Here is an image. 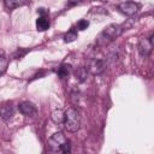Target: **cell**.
I'll use <instances>...</instances> for the list:
<instances>
[{"instance_id":"3957f363","label":"cell","mask_w":154,"mask_h":154,"mask_svg":"<svg viewBox=\"0 0 154 154\" xmlns=\"http://www.w3.org/2000/svg\"><path fill=\"white\" fill-rule=\"evenodd\" d=\"M153 46H154L153 35H150L149 37H146V38H141L140 42H138V45H137L138 53H140L142 57H147V55L152 52Z\"/></svg>"},{"instance_id":"7a4b0ae2","label":"cell","mask_w":154,"mask_h":154,"mask_svg":"<svg viewBox=\"0 0 154 154\" xmlns=\"http://www.w3.org/2000/svg\"><path fill=\"white\" fill-rule=\"evenodd\" d=\"M123 31H124L123 26L117 25V24H111L103 29V31L101 32L100 36L103 38H107V41H113L117 37H119L123 34Z\"/></svg>"},{"instance_id":"52a82bcc","label":"cell","mask_w":154,"mask_h":154,"mask_svg":"<svg viewBox=\"0 0 154 154\" xmlns=\"http://www.w3.org/2000/svg\"><path fill=\"white\" fill-rule=\"evenodd\" d=\"M18 109L24 116H32V114L36 113V107L30 101H23V102H20L19 106H18Z\"/></svg>"},{"instance_id":"9c48e42d","label":"cell","mask_w":154,"mask_h":154,"mask_svg":"<svg viewBox=\"0 0 154 154\" xmlns=\"http://www.w3.org/2000/svg\"><path fill=\"white\" fill-rule=\"evenodd\" d=\"M36 29L38 31H46L48 28H49V19L47 18V16H40L37 19H36Z\"/></svg>"},{"instance_id":"8992f818","label":"cell","mask_w":154,"mask_h":154,"mask_svg":"<svg viewBox=\"0 0 154 154\" xmlns=\"http://www.w3.org/2000/svg\"><path fill=\"white\" fill-rule=\"evenodd\" d=\"M69 140L65 137V135L63 134V132H57V134H54L51 138H49V144H51V147H53L55 150H59L60 152V148H61V146L65 143V142H67Z\"/></svg>"},{"instance_id":"5bb4252c","label":"cell","mask_w":154,"mask_h":154,"mask_svg":"<svg viewBox=\"0 0 154 154\" xmlns=\"http://www.w3.org/2000/svg\"><path fill=\"white\" fill-rule=\"evenodd\" d=\"M76 38H77V31H76V29H71V30H70L69 32H66L65 36H64V41L67 42V43L73 42Z\"/></svg>"},{"instance_id":"9a60e30c","label":"cell","mask_w":154,"mask_h":154,"mask_svg":"<svg viewBox=\"0 0 154 154\" xmlns=\"http://www.w3.org/2000/svg\"><path fill=\"white\" fill-rule=\"evenodd\" d=\"M8 66V59L4 55H0V76L4 75Z\"/></svg>"},{"instance_id":"30bf717a","label":"cell","mask_w":154,"mask_h":154,"mask_svg":"<svg viewBox=\"0 0 154 154\" xmlns=\"http://www.w3.org/2000/svg\"><path fill=\"white\" fill-rule=\"evenodd\" d=\"M5 2V7L7 10H13L20 6H24L29 2V0H4Z\"/></svg>"},{"instance_id":"2e32d148","label":"cell","mask_w":154,"mask_h":154,"mask_svg":"<svg viewBox=\"0 0 154 154\" xmlns=\"http://www.w3.org/2000/svg\"><path fill=\"white\" fill-rule=\"evenodd\" d=\"M88 26H89V22H88L87 19H81V20H78L77 24H76L77 30H85Z\"/></svg>"},{"instance_id":"e0dca14e","label":"cell","mask_w":154,"mask_h":154,"mask_svg":"<svg viewBox=\"0 0 154 154\" xmlns=\"http://www.w3.org/2000/svg\"><path fill=\"white\" fill-rule=\"evenodd\" d=\"M60 152H61V153H70V152H71V144H70V141L65 142V143L61 146Z\"/></svg>"},{"instance_id":"d6986e66","label":"cell","mask_w":154,"mask_h":154,"mask_svg":"<svg viewBox=\"0 0 154 154\" xmlns=\"http://www.w3.org/2000/svg\"><path fill=\"white\" fill-rule=\"evenodd\" d=\"M79 1H81V0H67V5H69V6H75V5H77Z\"/></svg>"},{"instance_id":"ba28073f","label":"cell","mask_w":154,"mask_h":154,"mask_svg":"<svg viewBox=\"0 0 154 154\" xmlns=\"http://www.w3.org/2000/svg\"><path fill=\"white\" fill-rule=\"evenodd\" d=\"M13 114H14V107L11 102H7V103H4L2 106H0V117L2 119L7 120Z\"/></svg>"},{"instance_id":"7c38bea8","label":"cell","mask_w":154,"mask_h":154,"mask_svg":"<svg viewBox=\"0 0 154 154\" xmlns=\"http://www.w3.org/2000/svg\"><path fill=\"white\" fill-rule=\"evenodd\" d=\"M64 114H65V112H64L63 109L57 108V109H54V111L52 112L51 118H52V120H53L55 124H61V123L64 122Z\"/></svg>"},{"instance_id":"277c9868","label":"cell","mask_w":154,"mask_h":154,"mask_svg":"<svg viewBox=\"0 0 154 154\" xmlns=\"http://www.w3.org/2000/svg\"><path fill=\"white\" fill-rule=\"evenodd\" d=\"M118 10L126 16H132L140 10V4L135 1H124L118 5Z\"/></svg>"},{"instance_id":"8fae6325","label":"cell","mask_w":154,"mask_h":154,"mask_svg":"<svg viewBox=\"0 0 154 154\" xmlns=\"http://www.w3.org/2000/svg\"><path fill=\"white\" fill-rule=\"evenodd\" d=\"M73 75H75L76 79L78 82H84L87 79V76H88V70H87V67H82L81 66V67H77L75 70Z\"/></svg>"},{"instance_id":"6da1fadb","label":"cell","mask_w":154,"mask_h":154,"mask_svg":"<svg viewBox=\"0 0 154 154\" xmlns=\"http://www.w3.org/2000/svg\"><path fill=\"white\" fill-rule=\"evenodd\" d=\"M63 124L65 125V129L70 132H77L81 126V116L79 112L76 108H67L64 114V122Z\"/></svg>"},{"instance_id":"ac0fdd59","label":"cell","mask_w":154,"mask_h":154,"mask_svg":"<svg viewBox=\"0 0 154 154\" xmlns=\"http://www.w3.org/2000/svg\"><path fill=\"white\" fill-rule=\"evenodd\" d=\"M37 13L40 14V16H47V11H46V8H38L37 10Z\"/></svg>"},{"instance_id":"4fadbf2b","label":"cell","mask_w":154,"mask_h":154,"mask_svg":"<svg viewBox=\"0 0 154 154\" xmlns=\"http://www.w3.org/2000/svg\"><path fill=\"white\" fill-rule=\"evenodd\" d=\"M70 72H71V66L67 65V64H61V65L58 67V70H57V73H58V76H59L61 79H63V78H67L69 75H70Z\"/></svg>"},{"instance_id":"5b68a950","label":"cell","mask_w":154,"mask_h":154,"mask_svg":"<svg viewBox=\"0 0 154 154\" xmlns=\"http://www.w3.org/2000/svg\"><path fill=\"white\" fill-rule=\"evenodd\" d=\"M87 70L91 75H101L106 70V63L105 60H101V59H93L89 61Z\"/></svg>"}]
</instances>
